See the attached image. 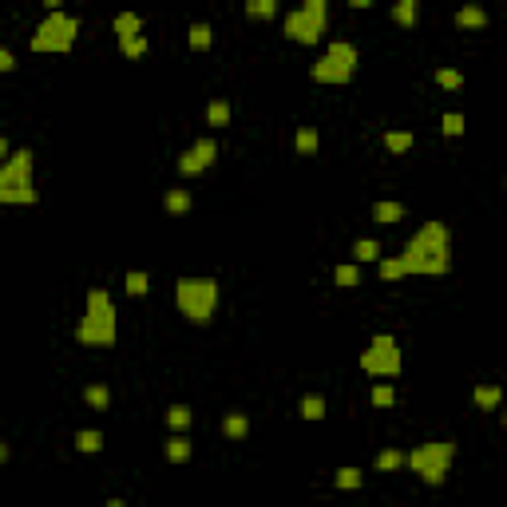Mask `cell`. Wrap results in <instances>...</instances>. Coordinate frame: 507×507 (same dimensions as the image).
Returning <instances> with one entry per match:
<instances>
[{
	"mask_svg": "<svg viewBox=\"0 0 507 507\" xmlns=\"http://www.w3.org/2000/svg\"><path fill=\"white\" fill-rule=\"evenodd\" d=\"M400 262H404V273H428V278L448 273L452 270V230L444 222H424L409 238Z\"/></svg>",
	"mask_w": 507,
	"mask_h": 507,
	"instance_id": "6da1fadb",
	"label": "cell"
},
{
	"mask_svg": "<svg viewBox=\"0 0 507 507\" xmlns=\"http://www.w3.org/2000/svg\"><path fill=\"white\" fill-rule=\"evenodd\" d=\"M119 337V317H115V301L107 289H87V305L75 329V341L87 349H107Z\"/></svg>",
	"mask_w": 507,
	"mask_h": 507,
	"instance_id": "7a4b0ae2",
	"label": "cell"
},
{
	"mask_svg": "<svg viewBox=\"0 0 507 507\" xmlns=\"http://www.w3.org/2000/svg\"><path fill=\"white\" fill-rule=\"evenodd\" d=\"M218 297H222V285L214 278H179L174 282V305L190 325H206L218 310Z\"/></svg>",
	"mask_w": 507,
	"mask_h": 507,
	"instance_id": "3957f363",
	"label": "cell"
},
{
	"mask_svg": "<svg viewBox=\"0 0 507 507\" xmlns=\"http://www.w3.org/2000/svg\"><path fill=\"white\" fill-rule=\"evenodd\" d=\"M32 151H13L0 162V206H36V186H32Z\"/></svg>",
	"mask_w": 507,
	"mask_h": 507,
	"instance_id": "277c9868",
	"label": "cell"
},
{
	"mask_svg": "<svg viewBox=\"0 0 507 507\" xmlns=\"http://www.w3.org/2000/svg\"><path fill=\"white\" fill-rule=\"evenodd\" d=\"M75 40H80V20L75 16H68L63 8H56V13H48L44 20H40V28L32 32V52H40V56H63V52L75 48Z\"/></svg>",
	"mask_w": 507,
	"mask_h": 507,
	"instance_id": "5b68a950",
	"label": "cell"
},
{
	"mask_svg": "<svg viewBox=\"0 0 507 507\" xmlns=\"http://www.w3.org/2000/svg\"><path fill=\"white\" fill-rule=\"evenodd\" d=\"M452 460H456V444L452 440H428V444L404 452V468H412L424 483L440 487L448 480V471H452Z\"/></svg>",
	"mask_w": 507,
	"mask_h": 507,
	"instance_id": "8992f818",
	"label": "cell"
},
{
	"mask_svg": "<svg viewBox=\"0 0 507 507\" xmlns=\"http://www.w3.org/2000/svg\"><path fill=\"white\" fill-rule=\"evenodd\" d=\"M310 75L317 84H349L353 75H357V48L345 44V40H333L325 56L310 68Z\"/></svg>",
	"mask_w": 507,
	"mask_h": 507,
	"instance_id": "52a82bcc",
	"label": "cell"
},
{
	"mask_svg": "<svg viewBox=\"0 0 507 507\" xmlns=\"http://www.w3.org/2000/svg\"><path fill=\"white\" fill-rule=\"evenodd\" d=\"M361 369L369 372V377H377V381H393V377H400V369H404V361H400V345H396L393 333H377L369 341V349L361 353Z\"/></svg>",
	"mask_w": 507,
	"mask_h": 507,
	"instance_id": "ba28073f",
	"label": "cell"
},
{
	"mask_svg": "<svg viewBox=\"0 0 507 507\" xmlns=\"http://www.w3.org/2000/svg\"><path fill=\"white\" fill-rule=\"evenodd\" d=\"M325 24H329V16H317L310 8H297V13L285 16V40H294V44H317L325 36Z\"/></svg>",
	"mask_w": 507,
	"mask_h": 507,
	"instance_id": "9c48e42d",
	"label": "cell"
},
{
	"mask_svg": "<svg viewBox=\"0 0 507 507\" xmlns=\"http://www.w3.org/2000/svg\"><path fill=\"white\" fill-rule=\"evenodd\" d=\"M456 28H464V32H480V28H487V13H483V4L468 0V4L456 13Z\"/></svg>",
	"mask_w": 507,
	"mask_h": 507,
	"instance_id": "30bf717a",
	"label": "cell"
},
{
	"mask_svg": "<svg viewBox=\"0 0 507 507\" xmlns=\"http://www.w3.org/2000/svg\"><path fill=\"white\" fill-rule=\"evenodd\" d=\"M421 20V0H396L393 4V24L396 28H416Z\"/></svg>",
	"mask_w": 507,
	"mask_h": 507,
	"instance_id": "8fae6325",
	"label": "cell"
},
{
	"mask_svg": "<svg viewBox=\"0 0 507 507\" xmlns=\"http://www.w3.org/2000/svg\"><path fill=\"white\" fill-rule=\"evenodd\" d=\"M400 218H404V202H388V198H384V202L372 206V222L393 226V222H400Z\"/></svg>",
	"mask_w": 507,
	"mask_h": 507,
	"instance_id": "7c38bea8",
	"label": "cell"
},
{
	"mask_svg": "<svg viewBox=\"0 0 507 507\" xmlns=\"http://www.w3.org/2000/svg\"><path fill=\"white\" fill-rule=\"evenodd\" d=\"M499 400H504L499 384H476V393H471V404L476 409H499Z\"/></svg>",
	"mask_w": 507,
	"mask_h": 507,
	"instance_id": "4fadbf2b",
	"label": "cell"
},
{
	"mask_svg": "<svg viewBox=\"0 0 507 507\" xmlns=\"http://www.w3.org/2000/svg\"><path fill=\"white\" fill-rule=\"evenodd\" d=\"M115 36H119V40H131V36H143V20H139V16L135 13H119V16H115Z\"/></svg>",
	"mask_w": 507,
	"mask_h": 507,
	"instance_id": "5bb4252c",
	"label": "cell"
},
{
	"mask_svg": "<svg viewBox=\"0 0 507 507\" xmlns=\"http://www.w3.org/2000/svg\"><path fill=\"white\" fill-rule=\"evenodd\" d=\"M282 8V0H246V16L250 20H273Z\"/></svg>",
	"mask_w": 507,
	"mask_h": 507,
	"instance_id": "9a60e30c",
	"label": "cell"
},
{
	"mask_svg": "<svg viewBox=\"0 0 507 507\" xmlns=\"http://www.w3.org/2000/svg\"><path fill=\"white\" fill-rule=\"evenodd\" d=\"M84 400H87V409L103 412L107 404H112V388H107V384H87V388H84Z\"/></svg>",
	"mask_w": 507,
	"mask_h": 507,
	"instance_id": "2e32d148",
	"label": "cell"
},
{
	"mask_svg": "<svg viewBox=\"0 0 507 507\" xmlns=\"http://www.w3.org/2000/svg\"><path fill=\"white\" fill-rule=\"evenodd\" d=\"M381 258V242H377V238H357V242H353V262H377Z\"/></svg>",
	"mask_w": 507,
	"mask_h": 507,
	"instance_id": "e0dca14e",
	"label": "cell"
},
{
	"mask_svg": "<svg viewBox=\"0 0 507 507\" xmlns=\"http://www.w3.org/2000/svg\"><path fill=\"white\" fill-rule=\"evenodd\" d=\"M333 282L341 285V289H357L361 285V270H357V262H341L333 270Z\"/></svg>",
	"mask_w": 507,
	"mask_h": 507,
	"instance_id": "ac0fdd59",
	"label": "cell"
},
{
	"mask_svg": "<svg viewBox=\"0 0 507 507\" xmlns=\"http://www.w3.org/2000/svg\"><path fill=\"white\" fill-rule=\"evenodd\" d=\"M162 452H167V460H171V464H186V460H190V440H186V436H171Z\"/></svg>",
	"mask_w": 507,
	"mask_h": 507,
	"instance_id": "d6986e66",
	"label": "cell"
},
{
	"mask_svg": "<svg viewBox=\"0 0 507 507\" xmlns=\"http://www.w3.org/2000/svg\"><path fill=\"white\" fill-rule=\"evenodd\" d=\"M246 432H250V421L242 412H230L222 421V436H230V440H246Z\"/></svg>",
	"mask_w": 507,
	"mask_h": 507,
	"instance_id": "ffe728a7",
	"label": "cell"
},
{
	"mask_svg": "<svg viewBox=\"0 0 507 507\" xmlns=\"http://www.w3.org/2000/svg\"><path fill=\"white\" fill-rule=\"evenodd\" d=\"M377 471H396V468H404V452L400 448H384V452H377Z\"/></svg>",
	"mask_w": 507,
	"mask_h": 507,
	"instance_id": "44dd1931",
	"label": "cell"
},
{
	"mask_svg": "<svg viewBox=\"0 0 507 507\" xmlns=\"http://www.w3.org/2000/svg\"><path fill=\"white\" fill-rule=\"evenodd\" d=\"M211 24H190V32H186V44H190V52H206L211 48Z\"/></svg>",
	"mask_w": 507,
	"mask_h": 507,
	"instance_id": "7402d4cb",
	"label": "cell"
},
{
	"mask_svg": "<svg viewBox=\"0 0 507 507\" xmlns=\"http://www.w3.org/2000/svg\"><path fill=\"white\" fill-rule=\"evenodd\" d=\"M206 123L211 127L230 123V103H226V99H211V103H206Z\"/></svg>",
	"mask_w": 507,
	"mask_h": 507,
	"instance_id": "603a6c76",
	"label": "cell"
},
{
	"mask_svg": "<svg viewBox=\"0 0 507 507\" xmlns=\"http://www.w3.org/2000/svg\"><path fill=\"white\" fill-rule=\"evenodd\" d=\"M190 421H195V412L186 409V404H171V409H167V424H171L174 432H186Z\"/></svg>",
	"mask_w": 507,
	"mask_h": 507,
	"instance_id": "cb8c5ba5",
	"label": "cell"
},
{
	"mask_svg": "<svg viewBox=\"0 0 507 507\" xmlns=\"http://www.w3.org/2000/svg\"><path fill=\"white\" fill-rule=\"evenodd\" d=\"M297 155H313L317 151V143H321V135H317V127H297Z\"/></svg>",
	"mask_w": 507,
	"mask_h": 507,
	"instance_id": "d4e9b609",
	"label": "cell"
},
{
	"mask_svg": "<svg viewBox=\"0 0 507 507\" xmlns=\"http://www.w3.org/2000/svg\"><path fill=\"white\" fill-rule=\"evenodd\" d=\"M361 483H365V476L357 468H337V476H333V487H341V492H357Z\"/></svg>",
	"mask_w": 507,
	"mask_h": 507,
	"instance_id": "484cf974",
	"label": "cell"
},
{
	"mask_svg": "<svg viewBox=\"0 0 507 507\" xmlns=\"http://www.w3.org/2000/svg\"><path fill=\"white\" fill-rule=\"evenodd\" d=\"M123 289H127V294H131V297H143V294H147V289H151V278H147V273H143V270H127V278H123Z\"/></svg>",
	"mask_w": 507,
	"mask_h": 507,
	"instance_id": "4316f807",
	"label": "cell"
},
{
	"mask_svg": "<svg viewBox=\"0 0 507 507\" xmlns=\"http://www.w3.org/2000/svg\"><path fill=\"white\" fill-rule=\"evenodd\" d=\"M190 151H195V159L202 162V167H214V159H218V143H214L211 135H206V139H198V143H195Z\"/></svg>",
	"mask_w": 507,
	"mask_h": 507,
	"instance_id": "83f0119b",
	"label": "cell"
},
{
	"mask_svg": "<svg viewBox=\"0 0 507 507\" xmlns=\"http://www.w3.org/2000/svg\"><path fill=\"white\" fill-rule=\"evenodd\" d=\"M377 273H381L384 282H400V278H404V262L400 258H377Z\"/></svg>",
	"mask_w": 507,
	"mask_h": 507,
	"instance_id": "f1b7e54d",
	"label": "cell"
},
{
	"mask_svg": "<svg viewBox=\"0 0 507 507\" xmlns=\"http://www.w3.org/2000/svg\"><path fill=\"white\" fill-rule=\"evenodd\" d=\"M75 448H80L84 456H91V452H99V448H103V436H99L96 428H84V432H75Z\"/></svg>",
	"mask_w": 507,
	"mask_h": 507,
	"instance_id": "f546056e",
	"label": "cell"
},
{
	"mask_svg": "<svg viewBox=\"0 0 507 507\" xmlns=\"http://www.w3.org/2000/svg\"><path fill=\"white\" fill-rule=\"evenodd\" d=\"M369 400H372V409H393V404H396V388L388 381H381L377 388H372Z\"/></svg>",
	"mask_w": 507,
	"mask_h": 507,
	"instance_id": "4dcf8cb0",
	"label": "cell"
},
{
	"mask_svg": "<svg viewBox=\"0 0 507 507\" xmlns=\"http://www.w3.org/2000/svg\"><path fill=\"white\" fill-rule=\"evenodd\" d=\"M162 206H167L171 214H186V211H190V190H167Z\"/></svg>",
	"mask_w": 507,
	"mask_h": 507,
	"instance_id": "1f68e13d",
	"label": "cell"
},
{
	"mask_svg": "<svg viewBox=\"0 0 507 507\" xmlns=\"http://www.w3.org/2000/svg\"><path fill=\"white\" fill-rule=\"evenodd\" d=\"M325 416V400L321 396H301V421H321Z\"/></svg>",
	"mask_w": 507,
	"mask_h": 507,
	"instance_id": "d6a6232c",
	"label": "cell"
},
{
	"mask_svg": "<svg viewBox=\"0 0 507 507\" xmlns=\"http://www.w3.org/2000/svg\"><path fill=\"white\" fill-rule=\"evenodd\" d=\"M384 147L393 151V155H404V151L412 147V131H388V135H384Z\"/></svg>",
	"mask_w": 507,
	"mask_h": 507,
	"instance_id": "836d02e7",
	"label": "cell"
},
{
	"mask_svg": "<svg viewBox=\"0 0 507 507\" xmlns=\"http://www.w3.org/2000/svg\"><path fill=\"white\" fill-rule=\"evenodd\" d=\"M436 84L444 87V91H460V87H464V72H456V68H440V72H436Z\"/></svg>",
	"mask_w": 507,
	"mask_h": 507,
	"instance_id": "e575fe53",
	"label": "cell"
},
{
	"mask_svg": "<svg viewBox=\"0 0 507 507\" xmlns=\"http://www.w3.org/2000/svg\"><path fill=\"white\" fill-rule=\"evenodd\" d=\"M119 52H123L127 60H139V56H147V36H131V40H119Z\"/></svg>",
	"mask_w": 507,
	"mask_h": 507,
	"instance_id": "d590c367",
	"label": "cell"
},
{
	"mask_svg": "<svg viewBox=\"0 0 507 507\" xmlns=\"http://www.w3.org/2000/svg\"><path fill=\"white\" fill-rule=\"evenodd\" d=\"M440 131H444L448 139H456V135H464V115H460V112H448L444 119H440Z\"/></svg>",
	"mask_w": 507,
	"mask_h": 507,
	"instance_id": "8d00e7d4",
	"label": "cell"
},
{
	"mask_svg": "<svg viewBox=\"0 0 507 507\" xmlns=\"http://www.w3.org/2000/svg\"><path fill=\"white\" fill-rule=\"evenodd\" d=\"M301 8H310V13H317V16H329V0H305Z\"/></svg>",
	"mask_w": 507,
	"mask_h": 507,
	"instance_id": "74e56055",
	"label": "cell"
},
{
	"mask_svg": "<svg viewBox=\"0 0 507 507\" xmlns=\"http://www.w3.org/2000/svg\"><path fill=\"white\" fill-rule=\"evenodd\" d=\"M13 68H16L13 52H8V48H0V72H13Z\"/></svg>",
	"mask_w": 507,
	"mask_h": 507,
	"instance_id": "f35d334b",
	"label": "cell"
},
{
	"mask_svg": "<svg viewBox=\"0 0 507 507\" xmlns=\"http://www.w3.org/2000/svg\"><path fill=\"white\" fill-rule=\"evenodd\" d=\"M8 155H13V143H8V139H4V135H0V162H4V159H8Z\"/></svg>",
	"mask_w": 507,
	"mask_h": 507,
	"instance_id": "ab89813d",
	"label": "cell"
},
{
	"mask_svg": "<svg viewBox=\"0 0 507 507\" xmlns=\"http://www.w3.org/2000/svg\"><path fill=\"white\" fill-rule=\"evenodd\" d=\"M372 0H349V8H369Z\"/></svg>",
	"mask_w": 507,
	"mask_h": 507,
	"instance_id": "60d3db41",
	"label": "cell"
},
{
	"mask_svg": "<svg viewBox=\"0 0 507 507\" xmlns=\"http://www.w3.org/2000/svg\"><path fill=\"white\" fill-rule=\"evenodd\" d=\"M44 4H48V8H52V13H56V8H60V4H63V0H44Z\"/></svg>",
	"mask_w": 507,
	"mask_h": 507,
	"instance_id": "b9f144b4",
	"label": "cell"
},
{
	"mask_svg": "<svg viewBox=\"0 0 507 507\" xmlns=\"http://www.w3.org/2000/svg\"><path fill=\"white\" fill-rule=\"evenodd\" d=\"M4 460H8V444H0V464H4Z\"/></svg>",
	"mask_w": 507,
	"mask_h": 507,
	"instance_id": "7bdbcfd3",
	"label": "cell"
}]
</instances>
